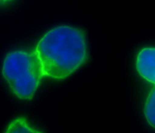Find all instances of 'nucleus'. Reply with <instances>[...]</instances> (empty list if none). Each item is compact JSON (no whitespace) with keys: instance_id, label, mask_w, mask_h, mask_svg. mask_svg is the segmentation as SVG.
Here are the masks:
<instances>
[{"instance_id":"1","label":"nucleus","mask_w":155,"mask_h":133,"mask_svg":"<svg viewBox=\"0 0 155 133\" xmlns=\"http://www.w3.org/2000/svg\"><path fill=\"white\" fill-rule=\"evenodd\" d=\"M34 51L42 65L43 76L58 80L72 75L89 59L86 33L71 26H58L48 30Z\"/></svg>"},{"instance_id":"2","label":"nucleus","mask_w":155,"mask_h":133,"mask_svg":"<svg viewBox=\"0 0 155 133\" xmlns=\"http://www.w3.org/2000/svg\"><path fill=\"white\" fill-rule=\"evenodd\" d=\"M2 73L15 96L32 100L43 77L42 65L34 51H14L5 56Z\"/></svg>"},{"instance_id":"3","label":"nucleus","mask_w":155,"mask_h":133,"mask_svg":"<svg viewBox=\"0 0 155 133\" xmlns=\"http://www.w3.org/2000/svg\"><path fill=\"white\" fill-rule=\"evenodd\" d=\"M155 50L154 48H145L140 51L136 59V70L146 81L155 83Z\"/></svg>"},{"instance_id":"4","label":"nucleus","mask_w":155,"mask_h":133,"mask_svg":"<svg viewBox=\"0 0 155 133\" xmlns=\"http://www.w3.org/2000/svg\"><path fill=\"white\" fill-rule=\"evenodd\" d=\"M5 133H42L33 128L24 117L14 119L6 128Z\"/></svg>"},{"instance_id":"5","label":"nucleus","mask_w":155,"mask_h":133,"mask_svg":"<svg viewBox=\"0 0 155 133\" xmlns=\"http://www.w3.org/2000/svg\"><path fill=\"white\" fill-rule=\"evenodd\" d=\"M154 104H155V89L153 88L152 90L150 92L148 98L145 102L144 107V113H145V119L150 125L154 128L155 123V113H154Z\"/></svg>"},{"instance_id":"6","label":"nucleus","mask_w":155,"mask_h":133,"mask_svg":"<svg viewBox=\"0 0 155 133\" xmlns=\"http://www.w3.org/2000/svg\"><path fill=\"white\" fill-rule=\"evenodd\" d=\"M13 1H15V0H0V6L5 5L12 2Z\"/></svg>"}]
</instances>
